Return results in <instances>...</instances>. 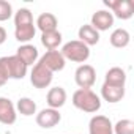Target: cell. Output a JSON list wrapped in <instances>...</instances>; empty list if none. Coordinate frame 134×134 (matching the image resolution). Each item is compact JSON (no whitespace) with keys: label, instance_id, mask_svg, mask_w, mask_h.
<instances>
[{"label":"cell","instance_id":"cell-1","mask_svg":"<svg viewBox=\"0 0 134 134\" xmlns=\"http://www.w3.org/2000/svg\"><path fill=\"white\" fill-rule=\"evenodd\" d=\"M73 106L82 112L95 114L101 109V98L92 88H77L73 93Z\"/></svg>","mask_w":134,"mask_h":134},{"label":"cell","instance_id":"cell-2","mask_svg":"<svg viewBox=\"0 0 134 134\" xmlns=\"http://www.w3.org/2000/svg\"><path fill=\"white\" fill-rule=\"evenodd\" d=\"M60 52L65 57V60L81 63V65H84L90 57V47L79 40H73V41L65 43Z\"/></svg>","mask_w":134,"mask_h":134},{"label":"cell","instance_id":"cell-3","mask_svg":"<svg viewBox=\"0 0 134 134\" xmlns=\"http://www.w3.org/2000/svg\"><path fill=\"white\" fill-rule=\"evenodd\" d=\"M104 5L112 13L114 19L128 21L134 16V2L132 0H104Z\"/></svg>","mask_w":134,"mask_h":134},{"label":"cell","instance_id":"cell-4","mask_svg":"<svg viewBox=\"0 0 134 134\" xmlns=\"http://www.w3.org/2000/svg\"><path fill=\"white\" fill-rule=\"evenodd\" d=\"M54 79V73H51L44 65H41L40 62H36L33 65V70L30 73V82L35 88H47L52 84Z\"/></svg>","mask_w":134,"mask_h":134},{"label":"cell","instance_id":"cell-5","mask_svg":"<svg viewBox=\"0 0 134 134\" xmlns=\"http://www.w3.org/2000/svg\"><path fill=\"white\" fill-rule=\"evenodd\" d=\"M74 81L79 88H92L96 81V71L92 65L84 63L79 65L77 70L74 71Z\"/></svg>","mask_w":134,"mask_h":134},{"label":"cell","instance_id":"cell-6","mask_svg":"<svg viewBox=\"0 0 134 134\" xmlns=\"http://www.w3.org/2000/svg\"><path fill=\"white\" fill-rule=\"evenodd\" d=\"M40 63L44 65L51 73H55V71H62L65 68L66 60L62 55V52L55 49V51H46V54L40 58Z\"/></svg>","mask_w":134,"mask_h":134},{"label":"cell","instance_id":"cell-7","mask_svg":"<svg viewBox=\"0 0 134 134\" xmlns=\"http://www.w3.org/2000/svg\"><path fill=\"white\" fill-rule=\"evenodd\" d=\"M62 120V114L57 109H43L36 114V125L43 129H51L54 126H57Z\"/></svg>","mask_w":134,"mask_h":134},{"label":"cell","instance_id":"cell-8","mask_svg":"<svg viewBox=\"0 0 134 134\" xmlns=\"http://www.w3.org/2000/svg\"><path fill=\"white\" fill-rule=\"evenodd\" d=\"M88 134H114V125L106 115H93L88 123Z\"/></svg>","mask_w":134,"mask_h":134},{"label":"cell","instance_id":"cell-9","mask_svg":"<svg viewBox=\"0 0 134 134\" xmlns=\"http://www.w3.org/2000/svg\"><path fill=\"white\" fill-rule=\"evenodd\" d=\"M5 62H7V68H8V74H10V79H24L25 74H27V70L29 66L16 55H10V57H5Z\"/></svg>","mask_w":134,"mask_h":134},{"label":"cell","instance_id":"cell-10","mask_svg":"<svg viewBox=\"0 0 134 134\" xmlns=\"http://www.w3.org/2000/svg\"><path fill=\"white\" fill-rule=\"evenodd\" d=\"M90 25L98 32H106L114 25V16L109 10H98L92 14Z\"/></svg>","mask_w":134,"mask_h":134},{"label":"cell","instance_id":"cell-11","mask_svg":"<svg viewBox=\"0 0 134 134\" xmlns=\"http://www.w3.org/2000/svg\"><path fill=\"white\" fill-rule=\"evenodd\" d=\"M16 118H18V112L13 101L5 96H0V123L10 126L16 123Z\"/></svg>","mask_w":134,"mask_h":134},{"label":"cell","instance_id":"cell-12","mask_svg":"<svg viewBox=\"0 0 134 134\" xmlns=\"http://www.w3.org/2000/svg\"><path fill=\"white\" fill-rule=\"evenodd\" d=\"M66 90L63 87H52L49 92H47V96H46V101H47V106L51 109H60L65 106L66 103Z\"/></svg>","mask_w":134,"mask_h":134},{"label":"cell","instance_id":"cell-13","mask_svg":"<svg viewBox=\"0 0 134 134\" xmlns=\"http://www.w3.org/2000/svg\"><path fill=\"white\" fill-rule=\"evenodd\" d=\"M16 57H19L27 66H33L36 62H38V57H40V54H38V49L33 46V44H21L19 47H18V51H16V54H14Z\"/></svg>","mask_w":134,"mask_h":134},{"label":"cell","instance_id":"cell-14","mask_svg":"<svg viewBox=\"0 0 134 134\" xmlns=\"http://www.w3.org/2000/svg\"><path fill=\"white\" fill-rule=\"evenodd\" d=\"M101 96L104 101L115 104L120 103L125 98V87H117V85H109V84H103L101 87Z\"/></svg>","mask_w":134,"mask_h":134},{"label":"cell","instance_id":"cell-15","mask_svg":"<svg viewBox=\"0 0 134 134\" xmlns=\"http://www.w3.org/2000/svg\"><path fill=\"white\" fill-rule=\"evenodd\" d=\"M104 84L109 85H117V87H125L126 85V73L120 66H112L106 71L104 76Z\"/></svg>","mask_w":134,"mask_h":134},{"label":"cell","instance_id":"cell-16","mask_svg":"<svg viewBox=\"0 0 134 134\" xmlns=\"http://www.w3.org/2000/svg\"><path fill=\"white\" fill-rule=\"evenodd\" d=\"M35 33H36L35 22L22 24V25H14V38L19 43H22V44H29V41H32L35 38Z\"/></svg>","mask_w":134,"mask_h":134},{"label":"cell","instance_id":"cell-17","mask_svg":"<svg viewBox=\"0 0 134 134\" xmlns=\"http://www.w3.org/2000/svg\"><path fill=\"white\" fill-rule=\"evenodd\" d=\"M77 36H79V41H82V43L87 44L88 47L99 43V32L95 30L90 24L81 25V29H79V32H77Z\"/></svg>","mask_w":134,"mask_h":134},{"label":"cell","instance_id":"cell-18","mask_svg":"<svg viewBox=\"0 0 134 134\" xmlns=\"http://www.w3.org/2000/svg\"><path fill=\"white\" fill-rule=\"evenodd\" d=\"M57 25H58V21H57L55 14H52V13H41L35 22V27L40 29L41 33L57 30Z\"/></svg>","mask_w":134,"mask_h":134},{"label":"cell","instance_id":"cell-19","mask_svg":"<svg viewBox=\"0 0 134 134\" xmlns=\"http://www.w3.org/2000/svg\"><path fill=\"white\" fill-rule=\"evenodd\" d=\"M109 41H110V44L114 46V47H117V49H123V47H126L129 43H131V35H129V32L126 30V29H115L112 33H110V36H109Z\"/></svg>","mask_w":134,"mask_h":134},{"label":"cell","instance_id":"cell-20","mask_svg":"<svg viewBox=\"0 0 134 134\" xmlns=\"http://www.w3.org/2000/svg\"><path fill=\"white\" fill-rule=\"evenodd\" d=\"M63 41V36L58 30H52V32H44L41 33V44L47 49V51H55Z\"/></svg>","mask_w":134,"mask_h":134},{"label":"cell","instance_id":"cell-21","mask_svg":"<svg viewBox=\"0 0 134 134\" xmlns=\"http://www.w3.org/2000/svg\"><path fill=\"white\" fill-rule=\"evenodd\" d=\"M14 107H16V112H19L24 117H32V115L36 114V103L29 96L19 98Z\"/></svg>","mask_w":134,"mask_h":134},{"label":"cell","instance_id":"cell-22","mask_svg":"<svg viewBox=\"0 0 134 134\" xmlns=\"http://www.w3.org/2000/svg\"><path fill=\"white\" fill-rule=\"evenodd\" d=\"M114 134H134V121L129 118H121L114 125Z\"/></svg>","mask_w":134,"mask_h":134},{"label":"cell","instance_id":"cell-23","mask_svg":"<svg viewBox=\"0 0 134 134\" xmlns=\"http://www.w3.org/2000/svg\"><path fill=\"white\" fill-rule=\"evenodd\" d=\"M33 22V14L29 8H19L14 13V25H22V24H32Z\"/></svg>","mask_w":134,"mask_h":134},{"label":"cell","instance_id":"cell-24","mask_svg":"<svg viewBox=\"0 0 134 134\" xmlns=\"http://www.w3.org/2000/svg\"><path fill=\"white\" fill-rule=\"evenodd\" d=\"M13 16V7L7 0H0V22H5Z\"/></svg>","mask_w":134,"mask_h":134},{"label":"cell","instance_id":"cell-25","mask_svg":"<svg viewBox=\"0 0 134 134\" xmlns=\"http://www.w3.org/2000/svg\"><path fill=\"white\" fill-rule=\"evenodd\" d=\"M8 81H10V74L7 68V62H5V57H2L0 58V87H3Z\"/></svg>","mask_w":134,"mask_h":134},{"label":"cell","instance_id":"cell-26","mask_svg":"<svg viewBox=\"0 0 134 134\" xmlns=\"http://www.w3.org/2000/svg\"><path fill=\"white\" fill-rule=\"evenodd\" d=\"M5 41H7V30L0 25V46H2Z\"/></svg>","mask_w":134,"mask_h":134}]
</instances>
